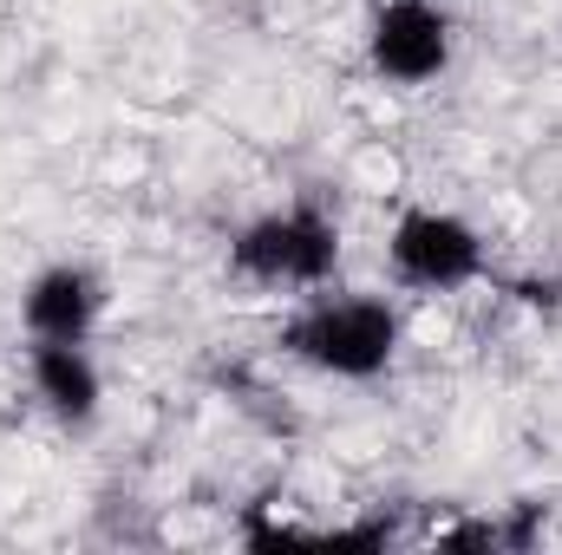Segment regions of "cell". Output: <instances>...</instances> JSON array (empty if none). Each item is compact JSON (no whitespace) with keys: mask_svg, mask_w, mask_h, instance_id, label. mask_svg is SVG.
Segmentation results:
<instances>
[{"mask_svg":"<svg viewBox=\"0 0 562 555\" xmlns=\"http://www.w3.org/2000/svg\"><path fill=\"white\" fill-rule=\"evenodd\" d=\"M281 353L327 380H380L400 360V307L386 294H321L281 320Z\"/></svg>","mask_w":562,"mask_h":555,"instance_id":"cell-1","label":"cell"},{"mask_svg":"<svg viewBox=\"0 0 562 555\" xmlns=\"http://www.w3.org/2000/svg\"><path fill=\"white\" fill-rule=\"evenodd\" d=\"M340 269V223L334 209H321L314 196H294L281 209L249 216L229 236V275L249 287H288V294H314Z\"/></svg>","mask_w":562,"mask_h":555,"instance_id":"cell-2","label":"cell"},{"mask_svg":"<svg viewBox=\"0 0 562 555\" xmlns=\"http://www.w3.org/2000/svg\"><path fill=\"white\" fill-rule=\"evenodd\" d=\"M386 269L413 294H458V287L491 275V249H484V236L458 209L413 203L386 229Z\"/></svg>","mask_w":562,"mask_h":555,"instance_id":"cell-3","label":"cell"},{"mask_svg":"<svg viewBox=\"0 0 562 555\" xmlns=\"http://www.w3.org/2000/svg\"><path fill=\"white\" fill-rule=\"evenodd\" d=\"M458 53V26L438 0H380L367 20V66L386 86H431Z\"/></svg>","mask_w":562,"mask_h":555,"instance_id":"cell-4","label":"cell"},{"mask_svg":"<svg viewBox=\"0 0 562 555\" xmlns=\"http://www.w3.org/2000/svg\"><path fill=\"white\" fill-rule=\"evenodd\" d=\"M99 314H105V281L86 262H46L20 294L26 340H92Z\"/></svg>","mask_w":562,"mask_h":555,"instance_id":"cell-5","label":"cell"},{"mask_svg":"<svg viewBox=\"0 0 562 555\" xmlns=\"http://www.w3.org/2000/svg\"><path fill=\"white\" fill-rule=\"evenodd\" d=\"M26 380H33V399L72 431H86L105 406V380H99V360L86 353V340H33Z\"/></svg>","mask_w":562,"mask_h":555,"instance_id":"cell-6","label":"cell"},{"mask_svg":"<svg viewBox=\"0 0 562 555\" xmlns=\"http://www.w3.org/2000/svg\"><path fill=\"white\" fill-rule=\"evenodd\" d=\"M400 543V523L380 510V517H360L347 530H321V550H393Z\"/></svg>","mask_w":562,"mask_h":555,"instance_id":"cell-7","label":"cell"}]
</instances>
